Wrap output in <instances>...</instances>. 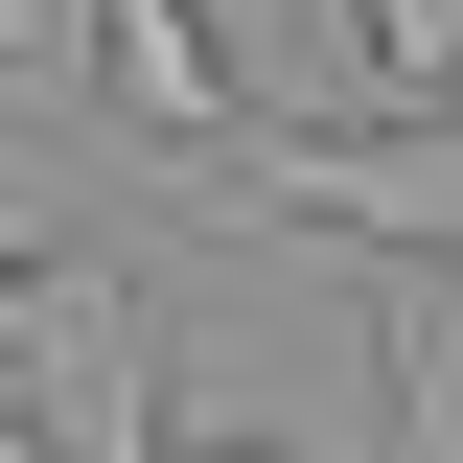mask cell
Listing matches in <instances>:
<instances>
[{"mask_svg": "<svg viewBox=\"0 0 463 463\" xmlns=\"http://www.w3.org/2000/svg\"><path fill=\"white\" fill-rule=\"evenodd\" d=\"M0 440H24V347H0Z\"/></svg>", "mask_w": 463, "mask_h": 463, "instance_id": "8992f818", "label": "cell"}, {"mask_svg": "<svg viewBox=\"0 0 463 463\" xmlns=\"http://www.w3.org/2000/svg\"><path fill=\"white\" fill-rule=\"evenodd\" d=\"M371 347H394V417H417V463H463V279H394V301H371Z\"/></svg>", "mask_w": 463, "mask_h": 463, "instance_id": "3957f363", "label": "cell"}, {"mask_svg": "<svg viewBox=\"0 0 463 463\" xmlns=\"http://www.w3.org/2000/svg\"><path fill=\"white\" fill-rule=\"evenodd\" d=\"M70 93H93L139 163H232V139H255V70L209 47V0H70Z\"/></svg>", "mask_w": 463, "mask_h": 463, "instance_id": "7a4b0ae2", "label": "cell"}, {"mask_svg": "<svg viewBox=\"0 0 463 463\" xmlns=\"http://www.w3.org/2000/svg\"><path fill=\"white\" fill-rule=\"evenodd\" d=\"M209 185H232L255 232H347L371 279H440V255H463V93L394 116V139H232Z\"/></svg>", "mask_w": 463, "mask_h": 463, "instance_id": "6da1fadb", "label": "cell"}, {"mask_svg": "<svg viewBox=\"0 0 463 463\" xmlns=\"http://www.w3.org/2000/svg\"><path fill=\"white\" fill-rule=\"evenodd\" d=\"M139 463H279V440H232V417H163V440H139Z\"/></svg>", "mask_w": 463, "mask_h": 463, "instance_id": "5b68a950", "label": "cell"}, {"mask_svg": "<svg viewBox=\"0 0 463 463\" xmlns=\"http://www.w3.org/2000/svg\"><path fill=\"white\" fill-rule=\"evenodd\" d=\"M347 47L394 70V93H417V116H440V93H463V0H347Z\"/></svg>", "mask_w": 463, "mask_h": 463, "instance_id": "277c9868", "label": "cell"}]
</instances>
